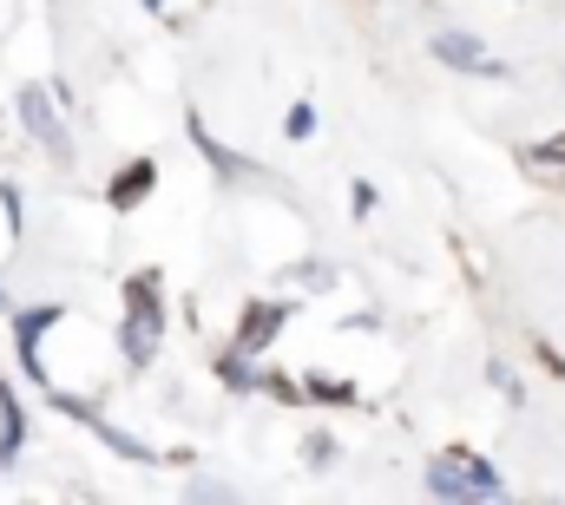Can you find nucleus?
<instances>
[{"label": "nucleus", "instance_id": "20e7f679", "mask_svg": "<svg viewBox=\"0 0 565 505\" xmlns=\"http://www.w3.org/2000/svg\"><path fill=\"white\" fill-rule=\"evenodd\" d=\"M434 53H440L447 66H460V73H493V79H500V60H487L473 33H440V40H434Z\"/></svg>", "mask_w": 565, "mask_h": 505}, {"label": "nucleus", "instance_id": "f257e3e1", "mask_svg": "<svg viewBox=\"0 0 565 505\" xmlns=\"http://www.w3.org/2000/svg\"><path fill=\"white\" fill-rule=\"evenodd\" d=\"M427 486H434L440 499H500V493H507V480H500L487 460H434V466H427Z\"/></svg>", "mask_w": 565, "mask_h": 505}, {"label": "nucleus", "instance_id": "0eeeda50", "mask_svg": "<svg viewBox=\"0 0 565 505\" xmlns=\"http://www.w3.org/2000/svg\"><path fill=\"white\" fill-rule=\"evenodd\" d=\"M309 131H316V112H309V106H296V112H289V138H309Z\"/></svg>", "mask_w": 565, "mask_h": 505}, {"label": "nucleus", "instance_id": "7ed1b4c3", "mask_svg": "<svg viewBox=\"0 0 565 505\" xmlns=\"http://www.w3.org/2000/svg\"><path fill=\"white\" fill-rule=\"evenodd\" d=\"M20 119H26V131H33L53 158H66V151H73V144H66V126H60V119H53V106H46V93H26V99H20Z\"/></svg>", "mask_w": 565, "mask_h": 505}, {"label": "nucleus", "instance_id": "6e6552de", "mask_svg": "<svg viewBox=\"0 0 565 505\" xmlns=\"http://www.w3.org/2000/svg\"><path fill=\"white\" fill-rule=\"evenodd\" d=\"M540 158H553V164H565V138H553V144H540Z\"/></svg>", "mask_w": 565, "mask_h": 505}, {"label": "nucleus", "instance_id": "39448f33", "mask_svg": "<svg viewBox=\"0 0 565 505\" xmlns=\"http://www.w3.org/2000/svg\"><path fill=\"white\" fill-rule=\"evenodd\" d=\"M282 315H289L282 302H257V309L244 315V329H237V348H244V355H257V348H264V342L282 329Z\"/></svg>", "mask_w": 565, "mask_h": 505}, {"label": "nucleus", "instance_id": "f03ea898", "mask_svg": "<svg viewBox=\"0 0 565 505\" xmlns=\"http://www.w3.org/2000/svg\"><path fill=\"white\" fill-rule=\"evenodd\" d=\"M158 348V282L151 276H132V322H126V362L145 368Z\"/></svg>", "mask_w": 565, "mask_h": 505}, {"label": "nucleus", "instance_id": "423d86ee", "mask_svg": "<svg viewBox=\"0 0 565 505\" xmlns=\"http://www.w3.org/2000/svg\"><path fill=\"white\" fill-rule=\"evenodd\" d=\"M151 184H158V171H151V158H139V164H126V171L113 178V204L126 211V204H132L139 191H151Z\"/></svg>", "mask_w": 565, "mask_h": 505}]
</instances>
